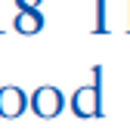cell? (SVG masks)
<instances>
[{
  "mask_svg": "<svg viewBox=\"0 0 130 133\" xmlns=\"http://www.w3.org/2000/svg\"><path fill=\"white\" fill-rule=\"evenodd\" d=\"M62 108H65V96H62L59 87L43 84V87H37V90L31 93V111L37 115V118H43V121L56 118Z\"/></svg>",
  "mask_w": 130,
  "mask_h": 133,
  "instance_id": "obj_2",
  "label": "cell"
},
{
  "mask_svg": "<svg viewBox=\"0 0 130 133\" xmlns=\"http://www.w3.org/2000/svg\"><path fill=\"white\" fill-rule=\"evenodd\" d=\"M108 31V22H105V0H96V25H93V34H105Z\"/></svg>",
  "mask_w": 130,
  "mask_h": 133,
  "instance_id": "obj_5",
  "label": "cell"
},
{
  "mask_svg": "<svg viewBox=\"0 0 130 133\" xmlns=\"http://www.w3.org/2000/svg\"><path fill=\"white\" fill-rule=\"evenodd\" d=\"M127 3H130V0H127ZM127 12H130V6H127ZM127 31H130V22H127Z\"/></svg>",
  "mask_w": 130,
  "mask_h": 133,
  "instance_id": "obj_7",
  "label": "cell"
},
{
  "mask_svg": "<svg viewBox=\"0 0 130 133\" xmlns=\"http://www.w3.org/2000/svg\"><path fill=\"white\" fill-rule=\"evenodd\" d=\"M28 105H31V99L25 96V90H19L12 84L0 87V118H19Z\"/></svg>",
  "mask_w": 130,
  "mask_h": 133,
  "instance_id": "obj_3",
  "label": "cell"
},
{
  "mask_svg": "<svg viewBox=\"0 0 130 133\" xmlns=\"http://www.w3.org/2000/svg\"><path fill=\"white\" fill-rule=\"evenodd\" d=\"M93 81L71 93V115L74 118H102V65H93Z\"/></svg>",
  "mask_w": 130,
  "mask_h": 133,
  "instance_id": "obj_1",
  "label": "cell"
},
{
  "mask_svg": "<svg viewBox=\"0 0 130 133\" xmlns=\"http://www.w3.org/2000/svg\"><path fill=\"white\" fill-rule=\"evenodd\" d=\"M12 28L19 34H37L43 28V12H40V9H22V12L12 19Z\"/></svg>",
  "mask_w": 130,
  "mask_h": 133,
  "instance_id": "obj_4",
  "label": "cell"
},
{
  "mask_svg": "<svg viewBox=\"0 0 130 133\" xmlns=\"http://www.w3.org/2000/svg\"><path fill=\"white\" fill-rule=\"evenodd\" d=\"M40 3H43V0H16L19 12H22V9H40Z\"/></svg>",
  "mask_w": 130,
  "mask_h": 133,
  "instance_id": "obj_6",
  "label": "cell"
}]
</instances>
